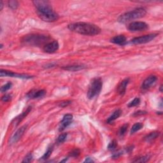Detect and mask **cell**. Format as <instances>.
I'll return each instance as SVG.
<instances>
[{
  "label": "cell",
  "instance_id": "cell-11",
  "mask_svg": "<svg viewBox=\"0 0 163 163\" xmlns=\"http://www.w3.org/2000/svg\"><path fill=\"white\" fill-rule=\"evenodd\" d=\"M158 80V77L156 75H150L145 79L141 85V89L143 90H147L154 86Z\"/></svg>",
  "mask_w": 163,
  "mask_h": 163
},
{
  "label": "cell",
  "instance_id": "cell-34",
  "mask_svg": "<svg viewBox=\"0 0 163 163\" xmlns=\"http://www.w3.org/2000/svg\"><path fill=\"white\" fill-rule=\"evenodd\" d=\"M94 161H93V160L91 159V158H86V159L84 161V162H94Z\"/></svg>",
  "mask_w": 163,
  "mask_h": 163
},
{
  "label": "cell",
  "instance_id": "cell-10",
  "mask_svg": "<svg viewBox=\"0 0 163 163\" xmlns=\"http://www.w3.org/2000/svg\"><path fill=\"white\" fill-rule=\"evenodd\" d=\"M73 119V115L71 114H69V113H68V114H66L64 116L63 120L60 122V125L59 127V131L60 132L63 131L65 130L67 127L69 126V125L71 124Z\"/></svg>",
  "mask_w": 163,
  "mask_h": 163
},
{
  "label": "cell",
  "instance_id": "cell-6",
  "mask_svg": "<svg viewBox=\"0 0 163 163\" xmlns=\"http://www.w3.org/2000/svg\"><path fill=\"white\" fill-rule=\"evenodd\" d=\"M157 36H158V34H155V33L148 34H147V35L136 37L135 38H133L131 40V42L135 45L143 44V43H146L151 42V41L153 40L156 37H157Z\"/></svg>",
  "mask_w": 163,
  "mask_h": 163
},
{
  "label": "cell",
  "instance_id": "cell-30",
  "mask_svg": "<svg viewBox=\"0 0 163 163\" xmlns=\"http://www.w3.org/2000/svg\"><path fill=\"white\" fill-rule=\"evenodd\" d=\"M33 160V156L31 154H29L26 156V158L22 161V162H30Z\"/></svg>",
  "mask_w": 163,
  "mask_h": 163
},
{
  "label": "cell",
  "instance_id": "cell-5",
  "mask_svg": "<svg viewBox=\"0 0 163 163\" xmlns=\"http://www.w3.org/2000/svg\"><path fill=\"white\" fill-rule=\"evenodd\" d=\"M102 87H103V82L100 78H95L92 79L87 91V98L89 100H92L96 96L100 93Z\"/></svg>",
  "mask_w": 163,
  "mask_h": 163
},
{
  "label": "cell",
  "instance_id": "cell-29",
  "mask_svg": "<svg viewBox=\"0 0 163 163\" xmlns=\"http://www.w3.org/2000/svg\"><path fill=\"white\" fill-rule=\"evenodd\" d=\"M11 86H12V84H11V82L7 83L1 87V92H7V91H8V90H9L11 88Z\"/></svg>",
  "mask_w": 163,
  "mask_h": 163
},
{
  "label": "cell",
  "instance_id": "cell-2",
  "mask_svg": "<svg viewBox=\"0 0 163 163\" xmlns=\"http://www.w3.org/2000/svg\"><path fill=\"white\" fill-rule=\"evenodd\" d=\"M68 28L71 31L86 36L97 35L101 31L97 25L84 22L72 23L68 25Z\"/></svg>",
  "mask_w": 163,
  "mask_h": 163
},
{
  "label": "cell",
  "instance_id": "cell-21",
  "mask_svg": "<svg viewBox=\"0 0 163 163\" xmlns=\"http://www.w3.org/2000/svg\"><path fill=\"white\" fill-rule=\"evenodd\" d=\"M128 126H129V124H125L122 127H121V128L119 129V136H123L125 134H126V133L127 131V129H128Z\"/></svg>",
  "mask_w": 163,
  "mask_h": 163
},
{
  "label": "cell",
  "instance_id": "cell-33",
  "mask_svg": "<svg viewBox=\"0 0 163 163\" xmlns=\"http://www.w3.org/2000/svg\"><path fill=\"white\" fill-rule=\"evenodd\" d=\"M147 112L145 111H138V112H136L135 113L133 114V116H138V115H145L147 114Z\"/></svg>",
  "mask_w": 163,
  "mask_h": 163
},
{
  "label": "cell",
  "instance_id": "cell-24",
  "mask_svg": "<svg viewBox=\"0 0 163 163\" xmlns=\"http://www.w3.org/2000/svg\"><path fill=\"white\" fill-rule=\"evenodd\" d=\"M67 136H68V134L66 133L61 134V135L58 136V138L57 139V143H63L65 142L66 141V139H67Z\"/></svg>",
  "mask_w": 163,
  "mask_h": 163
},
{
  "label": "cell",
  "instance_id": "cell-25",
  "mask_svg": "<svg viewBox=\"0 0 163 163\" xmlns=\"http://www.w3.org/2000/svg\"><path fill=\"white\" fill-rule=\"evenodd\" d=\"M139 103H140V99L139 98H136L128 104V107L131 108L134 106H136L139 105Z\"/></svg>",
  "mask_w": 163,
  "mask_h": 163
},
{
  "label": "cell",
  "instance_id": "cell-4",
  "mask_svg": "<svg viewBox=\"0 0 163 163\" xmlns=\"http://www.w3.org/2000/svg\"><path fill=\"white\" fill-rule=\"evenodd\" d=\"M147 13V11L144 8H138L133 10L127 11L122 14L118 19V22L121 23H126L135 19L143 17Z\"/></svg>",
  "mask_w": 163,
  "mask_h": 163
},
{
  "label": "cell",
  "instance_id": "cell-7",
  "mask_svg": "<svg viewBox=\"0 0 163 163\" xmlns=\"http://www.w3.org/2000/svg\"><path fill=\"white\" fill-rule=\"evenodd\" d=\"M148 28V25L144 22L135 21L133 22L127 26L128 30L133 32L143 31Z\"/></svg>",
  "mask_w": 163,
  "mask_h": 163
},
{
  "label": "cell",
  "instance_id": "cell-15",
  "mask_svg": "<svg viewBox=\"0 0 163 163\" xmlns=\"http://www.w3.org/2000/svg\"><path fill=\"white\" fill-rule=\"evenodd\" d=\"M111 42L119 45H124L126 43V37L124 35H117L111 39Z\"/></svg>",
  "mask_w": 163,
  "mask_h": 163
},
{
  "label": "cell",
  "instance_id": "cell-22",
  "mask_svg": "<svg viewBox=\"0 0 163 163\" xmlns=\"http://www.w3.org/2000/svg\"><path fill=\"white\" fill-rule=\"evenodd\" d=\"M52 151H53V147H49V148H48V149H47V150L46 151V152L45 153L44 155H43V156L42 157V158H41L40 159H42V160H46V159H48L49 158H50V156H51Z\"/></svg>",
  "mask_w": 163,
  "mask_h": 163
},
{
  "label": "cell",
  "instance_id": "cell-13",
  "mask_svg": "<svg viewBox=\"0 0 163 163\" xmlns=\"http://www.w3.org/2000/svg\"><path fill=\"white\" fill-rule=\"evenodd\" d=\"M46 94V91L43 89L41 90H31V91L29 92L27 94V98L29 99H31V100H34V99H38L44 96Z\"/></svg>",
  "mask_w": 163,
  "mask_h": 163
},
{
  "label": "cell",
  "instance_id": "cell-32",
  "mask_svg": "<svg viewBox=\"0 0 163 163\" xmlns=\"http://www.w3.org/2000/svg\"><path fill=\"white\" fill-rule=\"evenodd\" d=\"M71 103V101H62L61 102V103L59 104V106L60 107H63V108H65L67 106H68L69 104Z\"/></svg>",
  "mask_w": 163,
  "mask_h": 163
},
{
  "label": "cell",
  "instance_id": "cell-37",
  "mask_svg": "<svg viewBox=\"0 0 163 163\" xmlns=\"http://www.w3.org/2000/svg\"><path fill=\"white\" fill-rule=\"evenodd\" d=\"M3 45L1 44V47H0V48H1V49L3 48Z\"/></svg>",
  "mask_w": 163,
  "mask_h": 163
},
{
  "label": "cell",
  "instance_id": "cell-14",
  "mask_svg": "<svg viewBox=\"0 0 163 163\" xmlns=\"http://www.w3.org/2000/svg\"><path fill=\"white\" fill-rule=\"evenodd\" d=\"M129 82V78H125L124 80H122L120 84L117 87V91L121 96H123L126 91L127 86Z\"/></svg>",
  "mask_w": 163,
  "mask_h": 163
},
{
  "label": "cell",
  "instance_id": "cell-26",
  "mask_svg": "<svg viewBox=\"0 0 163 163\" xmlns=\"http://www.w3.org/2000/svg\"><path fill=\"white\" fill-rule=\"evenodd\" d=\"M80 154V150L78 148H75L69 154V156L71 158H78Z\"/></svg>",
  "mask_w": 163,
  "mask_h": 163
},
{
  "label": "cell",
  "instance_id": "cell-16",
  "mask_svg": "<svg viewBox=\"0 0 163 163\" xmlns=\"http://www.w3.org/2000/svg\"><path fill=\"white\" fill-rule=\"evenodd\" d=\"M86 67L83 65H68L64 66L62 68L63 69L68 71H78L82 70V69H85Z\"/></svg>",
  "mask_w": 163,
  "mask_h": 163
},
{
  "label": "cell",
  "instance_id": "cell-1",
  "mask_svg": "<svg viewBox=\"0 0 163 163\" xmlns=\"http://www.w3.org/2000/svg\"><path fill=\"white\" fill-rule=\"evenodd\" d=\"M33 3L36 8L38 15L42 20L47 22H55L59 19V15L54 11L50 3L48 1H33Z\"/></svg>",
  "mask_w": 163,
  "mask_h": 163
},
{
  "label": "cell",
  "instance_id": "cell-9",
  "mask_svg": "<svg viewBox=\"0 0 163 163\" xmlns=\"http://www.w3.org/2000/svg\"><path fill=\"white\" fill-rule=\"evenodd\" d=\"M59 45L57 41L54 40L52 42H50L46 43V45L43 46V50L46 53L48 54H52L56 52L58 49H59Z\"/></svg>",
  "mask_w": 163,
  "mask_h": 163
},
{
  "label": "cell",
  "instance_id": "cell-27",
  "mask_svg": "<svg viewBox=\"0 0 163 163\" xmlns=\"http://www.w3.org/2000/svg\"><path fill=\"white\" fill-rule=\"evenodd\" d=\"M149 158H150V157L148 156L140 157V158H138L134 160L133 162H146L148 161V160L150 159Z\"/></svg>",
  "mask_w": 163,
  "mask_h": 163
},
{
  "label": "cell",
  "instance_id": "cell-12",
  "mask_svg": "<svg viewBox=\"0 0 163 163\" xmlns=\"http://www.w3.org/2000/svg\"><path fill=\"white\" fill-rule=\"evenodd\" d=\"M27 125H24V126H22L13 135L12 137H11L10 139V143L13 144L15 143L17 141H18L19 139L22 137V136L24 135V134L26 131V129H27Z\"/></svg>",
  "mask_w": 163,
  "mask_h": 163
},
{
  "label": "cell",
  "instance_id": "cell-3",
  "mask_svg": "<svg viewBox=\"0 0 163 163\" xmlns=\"http://www.w3.org/2000/svg\"><path fill=\"white\" fill-rule=\"evenodd\" d=\"M51 37L44 34H31L29 35H26L23 38L22 41L26 45L31 46H40L43 44L46 45L48 43Z\"/></svg>",
  "mask_w": 163,
  "mask_h": 163
},
{
  "label": "cell",
  "instance_id": "cell-28",
  "mask_svg": "<svg viewBox=\"0 0 163 163\" xmlns=\"http://www.w3.org/2000/svg\"><path fill=\"white\" fill-rule=\"evenodd\" d=\"M117 147V141L115 139H113V140L110 143V144L108 146V148L110 150H114L116 149Z\"/></svg>",
  "mask_w": 163,
  "mask_h": 163
},
{
  "label": "cell",
  "instance_id": "cell-19",
  "mask_svg": "<svg viewBox=\"0 0 163 163\" xmlns=\"http://www.w3.org/2000/svg\"><path fill=\"white\" fill-rule=\"evenodd\" d=\"M160 135V133L158 131H154L150 133V134H148L147 136H146L145 137V140L147 142L152 141L154 139H156Z\"/></svg>",
  "mask_w": 163,
  "mask_h": 163
},
{
  "label": "cell",
  "instance_id": "cell-17",
  "mask_svg": "<svg viewBox=\"0 0 163 163\" xmlns=\"http://www.w3.org/2000/svg\"><path fill=\"white\" fill-rule=\"evenodd\" d=\"M32 109V107L31 106H29L27 109L26 110V111H24V112H22L21 114H20L18 117H17L15 119H14V121H15V126H17L20 122H21L23 119H24L26 116L28 115V113L31 112V110Z\"/></svg>",
  "mask_w": 163,
  "mask_h": 163
},
{
  "label": "cell",
  "instance_id": "cell-23",
  "mask_svg": "<svg viewBox=\"0 0 163 163\" xmlns=\"http://www.w3.org/2000/svg\"><path fill=\"white\" fill-rule=\"evenodd\" d=\"M8 7L11 10H16L19 7V3L17 1H8Z\"/></svg>",
  "mask_w": 163,
  "mask_h": 163
},
{
  "label": "cell",
  "instance_id": "cell-31",
  "mask_svg": "<svg viewBox=\"0 0 163 163\" xmlns=\"http://www.w3.org/2000/svg\"><path fill=\"white\" fill-rule=\"evenodd\" d=\"M11 99V95L10 94H5L1 98V101L3 102H8Z\"/></svg>",
  "mask_w": 163,
  "mask_h": 163
},
{
  "label": "cell",
  "instance_id": "cell-36",
  "mask_svg": "<svg viewBox=\"0 0 163 163\" xmlns=\"http://www.w3.org/2000/svg\"><path fill=\"white\" fill-rule=\"evenodd\" d=\"M160 92H162V85H161V86H160Z\"/></svg>",
  "mask_w": 163,
  "mask_h": 163
},
{
  "label": "cell",
  "instance_id": "cell-35",
  "mask_svg": "<svg viewBox=\"0 0 163 163\" xmlns=\"http://www.w3.org/2000/svg\"><path fill=\"white\" fill-rule=\"evenodd\" d=\"M3 8V3L2 1H0V10H2Z\"/></svg>",
  "mask_w": 163,
  "mask_h": 163
},
{
  "label": "cell",
  "instance_id": "cell-8",
  "mask_svg": "<svg viewBox=\"0 0 163 163\" xmlns=\"http://www.w3.org/2000/svg\"><path fill=\"white\" fill-rule=\"evenodd\" d=\"M0 75H1V77H15L19 78H22V79H30V78H33V76H30V75H28L16 73H14L11 71L3 70V69H1V71H0Z\"/></svg>",
  "mask_w": 163,
  "mask_h": 163
},
{
  "label": "cell",
  "instance_id": "cell-20",
  "mask_svg": "<svg viewBox=\"0 0 163 163\" xmlns=\"http://www.w3.org/2000/svg\"><path fill=\"white\" fill-rule=\"evenodd\" d=\"M143 127V124L141 123H136L133 126V127H131V134H134L136 132L138 131L140 129H141Z\"/></svg>",
  "mask_w": 163,
  "mask_h": 163
},
{
  "label": "cell",
  "instance_id": "cell-18",
  "mask_svg": "<svg viewBox=\"0 0 163 163\" xmlns=\"http://www.w3.org/2000/svg\"><path fill=\"white\" fill-rule=\"evenodd\" d=\"M121 113H122L121 110L120 109L116 110L110 116V117L107 119V121H106L107 123L110 124V123H111V122L115 121L116 119H117L119 117H120V116L121 115Z\"/></svg>",
  "mask_w": 163,
  "mask_h": 163
}]
</instances>
